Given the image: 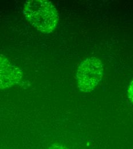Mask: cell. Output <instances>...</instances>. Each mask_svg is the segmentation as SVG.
I'll list each match as a JSON object with an SVG mask.
<instances>
[{
    "instance_id": "1",
    "label": "cell",
    "mask_w": 133,
    "mask_h": 149,
    "mask_svg": "<svg viewBox=\"0 0 133 149\" xmlns=\"http://www.w3.org/2000/svg\"><path fill=\"white\" fill-rule=\"evenodd\" d=\"M23 14L34 28L44 33L52 32L58 25L57 10L52 3L48 1H26L24 6Z\"/></svg>"
},
{
    "instance_id": "2",
    "label": "cell",
    "mask_w": 133,
    "mask_h": 149,
    "mask_svg": "<svg viewBox=\"0 0 133 149\" xmlns=\"http://www.w3.org/2000/svg\"><path fill=\"white\" fill-rule=\"evenodd\" d=\"M102 61L95 57L84 60L79 66L76 81L79 90L84 93L93 91L101 81L103 74Z\"/></svg>"
},
{
    "instance_id": "3",
    "label": "cell",
    "mask_w": 133,
    "mask_h": 149,
    "mask_svg": "<svg viewBox=\"0 0 133 149\" xmlns=\"http://www.w3.org/2000/svg\"><path fill=\"white\" fill-rule=\"evenodd\" d=\"M22 72L3 55L0 54V90L10 88L18 84Z\"/></svg>"
},
{
    "instance_id": "4",
    "label": "cell",
    "mask_w": 133,
    "mask_h": 149,
    "mask_svg": "<svg viewBox=\"0 0 133 149\" xmlns=\"http://www.w3.org/2000/svg\"><path fill=\"white\" fill-rule=\"evenodd\" d=\"M128 97L133 104V80L130 84V87L128 90Z\"/></svg>"
},
{
    "instance_id": "5",
    "label": "cell",
    "mask_w": 133,
    "mask_h": 149,
    "mask_svg": "<svg viewBox=\"0 0 133 149\" xmlns=\"http://www.w3.org/2000/svg\"><path fill=\"white\" fill-rule=\"evenodd\" d=\"M48 149H68L63 145L59 143H54Z\"/></svg>"
}]
</instances>
